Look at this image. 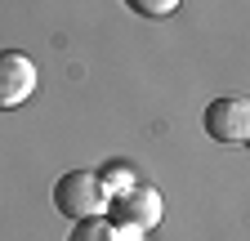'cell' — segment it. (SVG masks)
Here are the masks:
<instances>
[{
  "mask_svg": "<svg viewBox=\"0 0 250 241\" xmlns=\"http://www.w3.org/2000/svg\"><path fill=\"white\" fill-rule=\"evenodd\" d=\"M107 192H103V183H99V174L94 170H67L54 183V210L58 215H67L72 223L76 219H89V215H103L107 210Z\"/></svg>",
  "mask_w": 250,
  "mask_h": 241,
  "instance_id": "7a4b0ae2",
  "label": "cell"
},
{
  "mask_svg": "<svg viewBox=\"0 0 250 241\" xmlns=\"http://www.w3.org/2000/svg\"><path fill=\"white\" fill-rule=\"evenodd\" d=\"M125 9L139 18H170L179 9V0H125Z\"/></svg>",
  "mask_w": 250,
  "mask_h": 241,
  "instance_id": "8992f818",
  "label": "cell"
},
{
  "mask_svg": "<svg viewBox=\"0 0 250 241\" xmlns=\"http://www.w3.org/2000/svg\"><path fill=\"white\" fill-rule=\"evenodd\" d=\"M103 215L116 228V241H143V232L161 223V192L152 183H130L125 192H116L107 201Z\"/></svg>",
  "mask_w": 250,
  "mask_h": 241,
  "instance_id": "6da1fadb",
  "label": "cell"
},
{
  "mask_svg": "<svg viewBox=\"0 0 250 241\" xmlns=\"http://www.w3.org/2000/svg\"><path fill=\"white\" fill-rule=\"evenodd\" d=\"M201 125L214 143H246L250 139V103L241 94H228V99H214L201 116Z\"/></svg>",
  "mask_w": 250,
  "mask_h": 241,
  "instance_id": "3957f363",
  "label": "cell"
},
{
  "mask_svg": "<svg viewBox=\"0 0 250 241\" xmlns=\"http://www.w3.org/2000/svg\"><path fill=\"white\" fill-rule=\"evenodd\" d=\"M36 94V63L22 49H0V107H22Z\"/></svg>",
  "mask_w": 250,
  "mask_h": 241,
  "instance_id": "277c9868",
  "label": "cell"
},
{
  "mask_svg": "<svg viewBox=\"0 0 250 241\" xmlns=\"http://www.w3.org/2000/svg\"><path fill=\"white\" fill-rule=\"evenodd\" d=\"M67 241H116V228L107 223V215H89V219H76L72 223V237Z\"/></svg>",
  "mask_w": 250,
  "mask_h": 241,
  "instance_id": "5b68a950",
  "label": "cell"
}]
</instances>
